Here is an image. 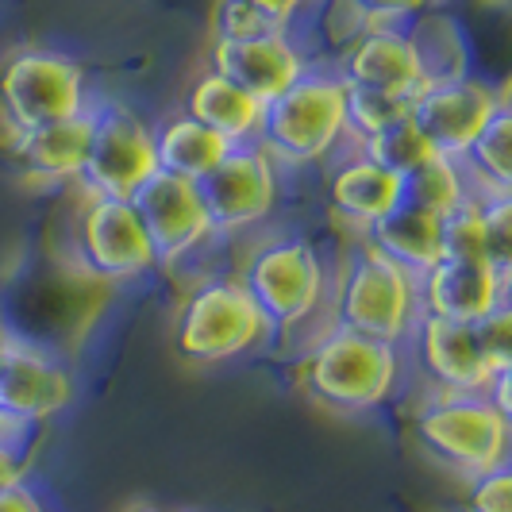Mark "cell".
<instances>
[{
    "label": "cell",
    "mask_w": 512,
    "mask_h": 512,
    "mask_svg": "<svg viewBox=\"0 0 512 512\" xmlns=\"http://www.w3.org/2000/svg\"><path fill=\"white\" fill-rule=\"evenodd\" d=\"M405 374V351L366 335L328 328L305 347L297 362L301 389L332 412H370L385 405Z\"/></svg>",
    "instance_id": "1"
},
{
    "label": "cell",
    "mask_w": 512,
    "mask_h": 512,
    "mask_svg": "<svg viewBox=\"0 0 512 512\" xmlns=\"http://www.w3.org/2000/svg\"><path fill=\"white\" fill-rule=\"evenodd\" d=\"M347 85L335 70L308 66L285 93L262 108L258 147L278 166H316L347 143V116H343Z\"/></svg>",
    "instance_id": "2"
},
{
    "label": "cell",
    "mask_w": 512,
    "mask_h": 512,
    "mask_svg": "<svg viewBox=\"0 0 512 512\" xmlns=\"http://www.w3.org/2000/svg\"><path fill=\"white\" fill-rule=\"evenodd\" d=\"M328 297H332V328L366 335L401 351L409 347L420 324L416 278L370 247H359L347 258Z\"/></svg>",
    "instance_id": "3"
},
{
    "label": "cell",
    "mask_w": 512,
    "mask_h": 512,
    "mask_svg": "<svg viewBox=\"0 0 512 512\" xmlns=\"http://www.w3.org/2000/svg\"><path fill=\"white\" fill-rule=\"evenodd\" d=\"M235 278L255 301L270 332H293L308 324L332 293L324 258L301 235H270L255 243Z\"/></svg>",
    "instance_id": "4"
},
{
    "label": "cell",
    "mask_w": 512,
    "mask_h": 512,
    "mask_svg": "<svg viewBox=\"0 0 512 512\" xmlns=\"http://www.w3.org/2000/svg\"><path fill=\"white\" fill-rule=\"evenodd\" d=\"M512 420L482 393H428L416 409L412 436L420 451L462 478H478L509 462Z\"/></svg>",
    "instance_id": "5"
},
{
    "label": "cell",
    "mask_w": 512,
    "mask_h": 512,
    "mask_svg": "<svg viewBox=\"0 0 512 512\" xmlns=\"http://www.w3.org/2000/svg\"><path fill=\"white\" fill-rule=\"evenodd\" d=\"M266 335L270 328L239 278H208L181 297L174 316V355L189 366H220L255 351Z\"/></svg>",
    "instance_id": "6"
},
{
    "label": "cell",
    "mask_w": 512,
    "mask_h": 512,
    "mask_svg": "<svg viewBox=\"0 0 512 512\" xmlns=\"http://www.w3.org/2000/svg\"><path fill=\"white\" fill-rule=\"evenodd\" d=\"M93 108L85 70L70 54L24 47L0 62V120L8 131H35Z\"/></svg>",
    "instance_id": "7"
},
{
    "label": "cell",
    "mask_w": 512,
    "mask_h": 512,
    "mask_svg": "<svg viewBox=\"0 0 512 512\" xmlns=\"http://www.w3.org/2000/svg\"><path fill=\"white\" fill-rule=\"evenodd\" d=\"M158 170L151 124L124 104L89 108V151L77 174L85 197H131Z\"/></svg>",
    "instance_id": "8"
},
{
    "label": "cell",
    "mask_w": 512,
    "mask_h": 512,
    "mask_svg": "<svg viewBox=\"0 0 512 512\" xmlns=\"http://www.w3.org/2000/svg\"><path fill=\"white\" fill-rule=\"evenodd\" d=\"M278 162L262 151L258 143L231 147L205 178L197 181L201 201H205L212 235H235V231L258 228L270 220L278 205Z\"/></svg>",
    "instance_id": "9"
},
{
    "label": "cell",
    "mask_w": 512,
    "mask_h": 512,
    "mask_svg": "<svg viewBox=\"0 0 512 512\" xmlns=\"http://www.w3.org/2000/svg\"><path fill=\"white\" fill-rule=\"evenodd\" d=\"M77 258L104 282H131L158 266L147 231L128 197H85L77 216Z\"/></svg>",
    "instance_id": "10"
},
{
    "label": "cell",
    "mask_w": 512,
    "mask_h": 512,
    "mask_svg": "<svg viewBox=\"0 0 512 512\" xmlns=\"http://www.w3.org/2000/svg\"><path fill=\"white\" fill-rule=\"evenodd\" d=\"M505 104L509 97L482 77H447V81H432L424 93L412 97L409 120L432 143V151L459 162L466 147L482 135V128Z\"/></svg>",
    "instance_id": "11"
},
{
    "label": "cell",
    "mask_w": 512,
    "mask_h": 512,
    "mask_svg": "<svg viewBox=\"0 0 512 512\" xmlns=\"http://www.w3.org/2000/svg\"><path fill=\"white\" fill-rule=\"evenodd\" d=\"M128 205L135 208L139 224L151 239L158 266H178L181 258L201 251L212 239V224H208L197 181L154 170L128 197Z\"/></svg>",
    "instance_id": "12"
},
{
    "label": "cell",
    "mask_w": 512,
    "mask_h": 512,
    "mask_svg": "<svg viewBox=\"0 0 512 512\" xmlns=\"http://www.w3.org/2000/svg\"><path fill=\"white\" fill-rule=\"evenodd\" d=\"M74 378L62 362H54L47 351L31 347L24 339L4 335L0 347V428L27 432L47 424L51 416L70 405Z\"/></svg>",
    "instance_id": "13"
},
{
    "label": "cell",
    "mask_w": 512,
    "mask_h": 512,
    "mask_svg": "<svg viewBox=\"0 0 512 512\" xmlns=\"http://www.w3.org/2000/svg\"><path fill=\"white\" fill-rule=\"evenodd\" d=\"M347 85L359 89H378L389 97H405L412 101L416 93H424L432 85V77L424 70L420 47L412 39V27L405 24H366L359 27L332 66Z\"/></svg>",
    "instance_id": "14"
},
{
    "label": "cell",
    "mask_w": 512,
    "mask_h": 512,
    "mask_svg": "<svg viewBox=\"0 0 512 512\" xmlns=\"http://www.w3.org/2000/svg\"><path fill=\"white\" fill-rule=\"evenodd\" d=\"M405 351H412V359L420 366V374L428 378L432 393H482L486 397L489 382L497 374H509V370H497L489 362L486 343H482L474 324L420 316Z\"/></svg>",
    "instance_id": "15"
},
{
    "label": "cell",
    "mask_w": 512,
    "mask_h": 512,
    "mask_svg": "<svg viewBox=\"0 0 512 512\" xmlns=\"http://www.w3.org/2000/svg\"><path fill=\"white\" fill-rule=\"evenodd\" d=\"M509 274H497L482 258H439L416 278L420 316L451 324H482L509 308Z\"/></svg>",
    "instance_id": "16"
},
{
    "label": "cell",
    "mask_w": 512,
    "mask_h": 512,
    "mask_svg": "<svg viewBox=\"0 0 512 512\" xmlns=\"http://www.w3.org/2000/svg\"><path fill=\"white\" fill-rule=\"evenodd\" d=\"M208 66L266 104L305 74L312 58L297 43L293 31H270V35L239 39V43H212Z\"/></svg>",
    "instance_id": "17"
},
{
    "label": "cell",
    "mask_w": 512,
    "mask_h": 512,
    "mask_svg": "<svg viewBox=\"0 0 512 512\" xmlns=\"http://www.w3.org/2000/svg\"><path fill=\"white\" fill-rule=\"evenodd\" d=\"M324 193H328V208L335 216L362 235L370 224H378L385 212H393L405 201V178H397L393 170L366 158L359 147H351L343 158L332 162Z\"/></svg>",
    "instance_id": "18"
},
{
    "label": "cell",
    "mask_w": 512,
    "mask_h": 512,
    "mask_svg": "<svg viewBox=\"0 0 512 512\" xmlns=\"http://www.w3.org/2000/svg\"><path fill=\"white\" fill-rule=\"evenodd\" d=\"M362 247L378 251L393 266L420 278L428 266H436L443 258V216L401 201L393 212H385L378 224L362 231Z\"/></svg>",
    "instance_id": "19"
},
{
    "label": "cell",
    "mask_w": 512,
    "mask_h": 512,
    "mask_svg": "<svg viewBox=\"0 0 512 512\" xmlns=\"http://www.w3.org/2000/svg\"><path fill=\"white\" fill-rule=\"evenodd\" d=\"M262 108L266 104L251 97L247 89H239L231 77L216 74L208 66L205 74L193 77V85L185 89V116H193L197 124L212 128L220 139H228L231 147L239 143H255L258 124H262Z\"/></svg>",
    "instance_id": "20"
},
{
    "label": "cell",
    "mask_w": 512,
    "mask_h": 512,
    "mask_svg": "<svg viewBox=\"0 0 512 512\" xmlns=\"http://www.w3.org/2000/svg\"><path fill=\"white\" fill-rule=\"evenodd\" d=\"M85 151H89V112L35 131H12V154L20 170L35 181H51V185L77 181Z\"/></svg>",
    "instance_id": "21"
},
{
    "label": "cell",
    "mask_w": 512,
    "mask_h": 512,
    "mask_svg": "<svg viewBox=\"0 0 512 512\" xmlns=\"http://www.w3.org/2000/svg\"><path fill=\"white\" fill-rule=\"evenodd\" d=\"M151 135H154V162H158V170L178 174V178H189V181H201L231 151L228 139H220L216 131L197 124L185 112L166 116L158 128H151Z\"/></svg>",
    "instance_id": "22"
},
{
    "label": "cell",
    "mask_w": 512,
    "mask_h": 512,
    "mask_svg": "<svg viewBox=\"0 0 512 512\" xmlns=\"http://www.w3.org/2000/svg\"><path fill=\"white\" fill-rule=\"evenodd\" d=\"M478 197H512V108H497L482 135L459 158Z\"/></svg>",
    "instance_id": "23"
},
{
    "label": "cell",
    "mask_w": 512,
    "mask_h": 512,
    "mask_svg": "<svg viewBox=\"0 0 512 512\" xmlns=\"http://www.w3.org/2000/svg\"><path fill=\"white\" fill-rule=\"evenodd\" d=\"M474 197L478 193L466 178V170L455 158H443V154L428 158L424 166H416L405 178V201L416 208H428L436 216H447V212H455V208H462Z\"/></svg>",
    "instance_id": "24"
},
{
    "label": "cell",
    "mask_w": 512,
    "mask_h": 512,
    "mask_svg": "<svg viewBox=\"0 0 512 512\" xmlns=\"http://www.w3.org/2000/svg\"><path fill=\"white\" fill-rule=\"evenodd\" d=\"M347 85V81H343ZM412 101L405 97H389L378 89H359V85H347V97H343V116H347V143L362 147L370 143L374 135L389 131L393 124L409 120Z\"/></svg>",
    "instance_id": "25"
},
{
    "label": "cell",
    "mask_w": 512,
    "mask_h": 512,
    "mask_svg": "<svg viewBox=\"0 0 512 512\" xmlns=\"http://www.w3.org/2000/svg\"><path fill=\"white\" fill-rule=\"evenodd\" d=\"M359 151L366 154V158H374L378 166H385V170H393L397 178H409L416 166H424L428 158H436L432 143L416 131L412 120H401V124H393V128L382 131V135H374L370 143H362Z\"/></svg>",
    "instance_id": "26"
},
{
    "label": "cell",
    "mask_w": 512,
    "mask_h": 512,
    "mask_svg": "<svg viewBox=\"0 0 512 512\" xmlns=\"http://www.w3.org/2000/svg\"><path fill=\"white\" fill-rule=\"evenodd\" d=\"M270 31H289L274 24L266 12H258L247 0H216L212 4V43H239V39H258Z\"/></svg>",
    "instance_id": "27"
},
{
    "label": "cell",
    "mask_w": 512,
    "mask_h": 512,
    "mask_svg": "<svg viewBox=\"0 0 512 512\" xmlns=\"http://www.w3.org/2000/svg\"><path fill=\"white\" fill-rule=\"evenodd\" d=\"M443 258H482L486 262V228H482V197L443 216Z\"/></svg>",
    "instance_id": "28"
},
{
    "label": "cell",
    "mask_w": 512,
    "mask_h": 512,
    "mask_svg": "<svg viewBox=\"0 0 512 512\" xmlns=\"http://www.w3.org/2000/svg\"><path fill=\"white\" fill-rule=\"evenodd\" d=\"M486 228V262L497 274L512 278V197H482Z\"/></svg>",
    "instance_id": "29"
},
{
    "label": "cell",
    "mask_w": 512,
    "mask_h": 512,
    "mask_svg": "<svg viewBox=\"0 0 512 512\" xmlns=\"http://www.w3.org/2000/svg\"><path fill=\"white\" fill-rule=\"evenodd\" d=\"M347 20L355 27L366 24H409V20H420L428 16V8L436 0H335Z\"/></svg>",
    "instance_id": "30"
},
{
    "label": "cell",
    "mask_w": 512,
    "mask_h": 512,
    "mask_svg": "<svg viewBox=\"0 0 512 512\" xmlns=\"http://www.w3.org/2000/svg\"><path fill=\"white\" fill-rule=\"evenodd\" d=\"M466 512H512V470L509 462L466 478Z\"/></svg>",
    "instance_id": "31"
},
{
    "label": "cell",
    "mask_w": 512,
    "mask_h": 512,
    "mask_svg": "<svg viewBox=\"0 0 512 512\" xmlns=\"http://www.w3.org/2000/svg\"><path fill=\"white\" fill-rule=\"evenodd\" d=\"M24 432H0V489L12 482H24L27 474V451L20 443Z\"/></svg>",
    "instance_id": "32"
},
{
    "label": "cell",
    "mask_w": 512,
    "mask_h": 512,
    "mask_svg": "<svg viewBox=\"0 0 512 512\" xmlns=\"http://www.w3.org/2000/svg\"><path fill=\"white\" fill-rule=\"evenodd\" d=\"M247 4H255L258 12H266L274 24H282V27H297V20L305 16L312 4H320V0H247Z\"/></svg>",
    "instance_id": "33"
},
{
    "label": "cell",
    "mask_w": 512,
    "mask_h": 512,
    "mask_svg": "<svg viewBox=\"0 0 512 512\" xmlns=\"http://www.w3.org/2000/svg\"><path fill=\"white\" fill-rule=\"evenodd\" d=\"M0 512H51L47 501L27 486V482H12L0 489Z\"/></svg>",
    "instance_id": "34"
},
{
    "label": "cell",
    "mask_w": 512,
    "mask_h": 512,
    "mask_svg": "<svg viewBox=\"0 0 512 512\" xmlns=\"http://www.w3.org/2000/svg\"><path fill=\"white\" fill-rule=\"evenodd\" d=\"M131 512H162V509H147V505H143V509H131Z\"/></svg>",
    "instance_id": "35"
},
{
    "label": "cell",
    "mask_w": 512,
    "mask_h": 512,
    "mask_svg": "<svg viewBox=\"0 0 512 512\" xmlns=\"http://www.w3.org/2000/svg\"><path fill=\"white\" fill-rule=\"evenodd\" d=\"M0 347H4V332H0Z\"/></svg>",
    "instance_id": "36"
},
{
    "label": "cell",
    "mask_w": 512,
    "mask_h": 512,
    "mask_svg": "<svg viewBox=\"0 0 512 512\" xmlns=\"http://www.w3.org/2000/svg\"><path fill=\"white\" fill-rule=\"evenodd\" d=\"M0 432H8V428H0Z\"/></svg>",
    "instance_id": "37"
}]
</instances>
